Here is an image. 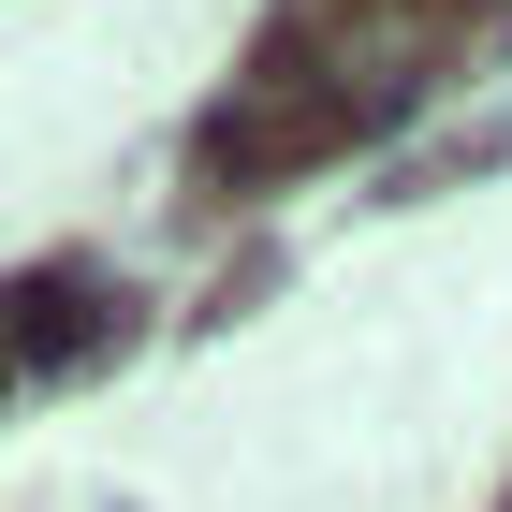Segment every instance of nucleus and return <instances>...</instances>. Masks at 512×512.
Returning a JSON list of instances; mask_svg holds the SVG:
<instances>
[{
  "instance_id": "f257e3e1",
  "label": "nucleus",
  "mask_w": 512,
  "mask_h": 512,
  "mask_svg": "<svg viewBox=\"0 0 512 512\" xmlns=\"http://www.w3.org/2000/svg\"><path fill=\"white\" fill-rule=\"evenodd\" d=\"M410 15H469V0H410Z\"/></svg>"
}]
</instances>
